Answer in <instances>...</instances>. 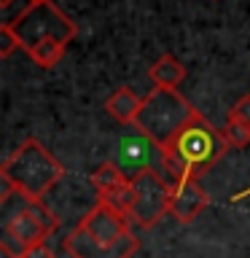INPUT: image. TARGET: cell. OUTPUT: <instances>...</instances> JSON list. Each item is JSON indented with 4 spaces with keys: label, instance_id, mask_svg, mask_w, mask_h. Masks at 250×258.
<instances>
[{
    "label": "cell",
    "instance_id": "cell-17",
    "mask_svg": "<svg viewBox=\"0 0 250 258\" xmlns=\"http://www.w3.org/2000/svg\"><path fill=\"white\" fill-rule=\"evenodd\" d=\"M24 258H54V250L48 247V242H43V245H35L32 250H27Z\"/></svg>",
    "mask_w": 250,
    "mask_h": 258
},
{
    "label": "cell",
    "instance_id": "cell-4",
    "mask_svg": "<svg viewBox=\"0 0 250 258\" xmlns=\"http://www.w3.org/2000/svg\"><path fill=\"white\" fill-rule=\"evenodd\" d=\"M0 177H3V188L43 202L46 194L65 177V167L40 140L27 137L3 161Z\"/></svg>",
    "mask_w": 250,
    "mask_h": 258
},
{
    "label": "cell",
    "instance_id": "cell-18",
    "mask_svg": "<svg viewBox=\"0 0 250 258\" xmlns=\"http://www.w3.org/2000/svg\"><path fill=\"white\" fill-rule=\"evenodd\" d=\"M30 3H46V0H30Z\"/></svg>",
    "mask_w": 250,
    "mask_h": 258
},
{
    "label": "cell",
    "instance_id": "cell-12",
    "mask_svg": "<svg viewBox=\"0 0 250 258\" xmlns=\"http://www.w3.org/2000/svg\"><path fill=\"white\" fill-rule=\"evenodd\" d=\"M140 108H143V97H137L129 86L116 89V92L105 100V110H108V116L116 118L118 124H129V126H135Z\"/></svg>",
    "mask_w": 250,
    "mask_h": 258
},
{
    "label": "cell",
    "instance_id": "cell-5",
    "mask_svg": "<svg viewBox=\"0 0 250 258\" xmlns=\"http://www.w3.org/2000/svg\"><path fill=\"white\" fill-rule=\"evenodd\" d=\"M197 113L199 110H194L191 102L180 92H172V89H151L143 97V108L137 113L135 129H140L159 148H164V145H169L175 140V135Z\"/></svg>",
    "mask_w": 250,
    "mask_h": 258
},
{
    "label": "cell",
    "instance_id": "cell-15",
    "mask_svg": "<svg viewBox=\"0 0 250 258\" xmlns=\"http://www.w3.org/2000/svg\"><path fill=\"white\" fill-rule=\"evenodd\" d=\"M14 48H22L19 38H16V32H14L11 24H3V22H0V56H8Z\"/></svg>",
    "mask_w": 250,
    "mask_h": 258
},
{
    "label": "cell",
    "instance_id": "cell-13",
    "mask_svg": "<svg viewBox=\"0 0 250 258\" xmlns=\"http://www.w3.org/2000/svg\"><path fill=\"white\" fill-rule=\"evenodd\" d=\"M65 48H68V43H62V40H56V38H48V40H40V43L30 46L27 56L38 64V68L48 70V68H54V64H59V59L65 56Z\"/></svg>",
    "mask_w": 250,
    "mask_h": 258
},
{
    "label": "cell",
    "instance_id": "cell-1",
    "mask_svg": "<svg viewBox=\"0 0 250 258\" xmlns=\"http://www.w3.org/2000/svg\"><path fill=\"white\" fill-rule=\"evenodd\" d=\"M129 223V215L97 199L62 245L70 258H132L140 239Z\"/></svg>",
    "mask_w": 250,
    "mask_h": 258
},
{
    "label": "cell",
    "instance_id": "cell-3",
    "mask_svg": "<svg viewBox=\"0 0 250 258\" xmlns=\"http://www.w3.org/2000/svg\"><path fill=\"white\" fill-rule=\"evenodd\" d=\"M3 207V223H0V250L8 258H24L27 250L43 242L56 231V215L43 202L27 199L16 191L3 188L0 194Z\"/></svg>",
    "mask_w": 250,
    "mask_h": 258
},
{
    "label": "cell",
    "instance_id": "cell-8",
    "mask_svg": "<svg viewBox=\"0 0 250 258\" xmlns=\"http://www.w3.org/2000/svg\"><path fill=\"white\" fill-rule=\"evenodd\" d=\"M113 164L124 172L129 180L140 172H161V148L151 137H145L140 129L132 126V132L124 135L113 153Z\"/></svg>",
    "mask_w": 250,
    "mask_h": 258
},
{
    "label": "cell",
    "instance_id": "cell-7",
    "mask_svg": "<svg viewBox=\"0 0 250 258\" xmlns=\"http://www.w3.org/2000/svg\"><path fill=\"white\" fill-rule=\"evenodd\" d=\"M169 199H172V185L161 172H140L132 177V207H129V221L151 229L164 215H169Z\"/></svg>",
    "mask_w": 250,
    "mask_h": 258
},
{
    "label": "cell",
    "instance_id": "cell-2",
    "mask_svg": "<svg viewBox=\"0 0 250 258\" xmlns=\"http://www.w3.org/2000/svg\"><path fill=\"white\" fill-rule=\"evenodd\" d=\"M229 151L231 145L226 143L223 129H215L202 113H197L175 135V140L161 148V175L169 185L180 180H199Z\"/></svg>",
    "mask_w": 250,
    "mask_h": 258
},
{
    "label": "cell",
    "instance_id": "cell-16",
    "mask_svg": "<svg viewBox=\"0 0 250 258\" xmlns=\"http://www.w3.org/2000/svg\"><path fill=\"white\" fill-rule=\"evenodd\" d=\"M229 121H239V124L250 126V94L239 97V100L231 105V110H229Z\"/></svg>",
    "mask_w": 250,
    "mask_h": 258
},
{
    "label": "cell",
    "instance_id": "cell-11",
    "mask_svg": "<svg viewBox=\"0 0 250 258\" xmlns=\"http://www.w3.org/2000/svg\"><path fill=\"white\" fill-rule=\"evenodd\" d=\"M148 78L153 89H172V92H177V86L185 81V64L172 54H161L148 68Z\"/></svg>",
    "mask_w": 250,
    "mask_h": 258
},
{
    "label": "cell",
    "instance_id": "cell-10",
    "mask_svg": "<svg viewBox=\"0 0 250 258\" xmlns=\"http://www.w3.org/2000/svg\"><path fill=\"white\" fill-rule=\"evenodd\" d=\"M207 191L202 188L199 180H180L172 185V199H169V215L180 223H191L202 210L207 207Z\"/></svg>",
    "mask_w": 250,
    "mask_h": 258
},
{
    "label": "cell",
    "instance_id": "cell-14",
    "mask_svg": "<svg viewBox=\"0 0 250 258\" xmlns=\"http://www.w3.org/2000/svg\"><path fill=\"white\" fill-rule=\"evenodd\" d=\"M223 137L231 148H247L250 145V126L239 124V121H229L226 118V126H223Z\"/></svg>",
    "mask_w": 250,
    "mask_h": 258
},
{
    "label": "cell",
    "instance_id": "cell-6",
    "mask_svg": "<svg viewBox=\"0 0 250 258\" xmlns=\"http://www.w3.org/2000/svg\"><path fill=\"white\" fill-rule=\"evenodd\" d=\"M11 27H14L24 51H27L30 46L40 43V40H48V38L70 43V40L78 35L76 22H73L62 8H56L51 0H46V3H32L30 11L22 14Z\"/></svg>",
    "mask_w": 250,
    "mask_h": 258
},
{
    "label": "cell",
    "instance_id": "cell-9",
    "mask_svg": "<svg viewBox=\"0 0 250 258\" xmlns=\"http://www.w3.org/2000/svg\"><path fill=\"white\" fill-rule=\"evenodd\" d=\"M92 185H94L100 202L116 207L118 213L129 215V207H132V180H129L113 161H105V164H100L94 169Z\"/></svg>",
    "mask_w": 250,
    "mask_h": 258
}]
</instances>
